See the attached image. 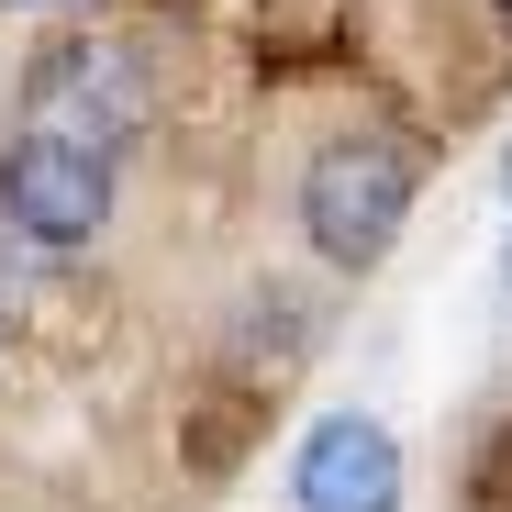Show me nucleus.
Here are the masks:
<instances>
[{
  "label": "nucleus",
  "instance_id": "nucleus-1",
  "mask_svg": "<svg viewBox=\"0 0 512 512\" xmlns=\"http://www.w3.org/2000/svg\"><path fill=\"white\" fill-rule=\"evenodd\" d=\"M401 223H412V156L390 134L312 145V167H301V234L334 256V268H379Z\"/></svg>",
  "mask_w": 512,
  "mask_h": 512
},
{
  "label": "nucleus",
  "instance_id": "nucleus-2",
  "mask_svg": "<svg viewBox=\"0 0 512 512\" xmlns=\"http://www.w3.org/2000/svg\"><path fill=\"white\" fill-rule=\"evenodd\" d=\"M145 112H156V90H145L134 45H45V67H34V134L112 156V145L145 134Z\"/></svg>",
  "mask_w": 512,
  "mask_h": 512
},
{
  "label": "nucleus",
  "instance_id": "nucleus-3",
  "mask_svg": "<svg viewBox=\"0 0 512 512\" xmlns=\"http://www.w3.org/2000/svg\"><path fill=\"white\" fill-rule=\"evenodd\" d=\"M0 212H12L34 245H90L112 223V156L56 145V134H23L12 156H0Z\"/></svg>",
  "mask_w": 512,
  "mask_h": 512
},
{
  "label": "nucleus",
  "instance_id": "nucleus-4",
  "mask_svg": "<svg viewBox=\"0 0 512 512\" xmlns=\"http://www.w3.org/2000/svg\"><path fill=\"white\" fill-rule=\"evenodd\" d=\"M290 501H301V512H401V446H390V423L323 412L312 435H301Z\"/></svg>",
  "mask_w": 512,
  "mask_h": 512
},
{
  "label": "nucleus",
  "instance_id": "nucleus-5",
  "mask_svg": "<svg viewBox=\"0 0 512 512\" xmlns=\"http://www.w3.org/2000/svg\"><path fill=\"white\" fill-rule=\"evenodd\" d=\"M501 179H512V167H501Z\"/></svg>",
  "mask_w": 512,
  "mask_h": 512
},
{
  "label": "nucleus",
  "instance_id": "nucleus-6",
  "mask_svg": "<svg viewBox=\"0 0 512 512\" xmlns=\"http://www.w3.org/2000/svg\"><path fill=\"white\" fill-rule=\"evenodd\" d=\"M501 12H512V0H501Z\"/></svg>",
  "mask_w": 512,
  "mask_h": 512
}]
</instances>
